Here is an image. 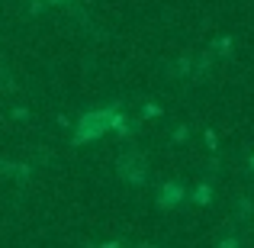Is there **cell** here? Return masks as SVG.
<instances>
[{
    "mask_svg": "<svg viewBox=\"0 0 254 248\" xmlns=\"http://www.w3.org/2000/svg\"><path fill=\"white\" fill-rule=\"evenodd\" d=\"M164 190H168V193H161V206H174V203H177L180 197H184V190H180L177 184H168Z\"/></svg>",
    "mask_w": 254,
    "mask_h": 248,
    "instance_id": "obj_1",
    "label": "cell"
}]
</instances>
